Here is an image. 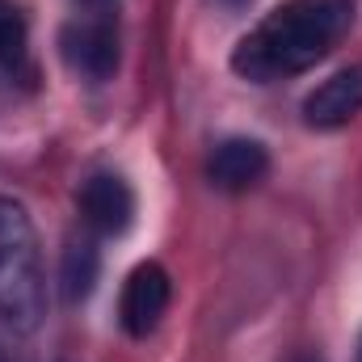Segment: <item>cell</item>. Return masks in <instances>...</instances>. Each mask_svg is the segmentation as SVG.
Returning a JSON list of instances; mask_svg holds the SVG:
<instances>
[{"instance_id": "6da1fadb", "label": "cell", "mask_w": 362, "mask_h": 362, "mask_svg": "<svg viewBox=\"0 0 362 362\" xmlns=\"http://www.w3.org/2000/svg\"><path fill=\"white\" fill-rule=\"evenodd\" d=\"M354 25V0H282L232 51V72L274 85L316 68Z\"/></svg>"}, {"instance_id": "7a4b0ae2", "label": "cell", "mask_w": 362, "mask_h": 362, "mask_svg": "<svg viewBox=\"0 0 362 362\" xmlns=\"http://www.w3.org/2000/svg\"><path fill=\"white\" fill-rule=\"evenodd\" d=\"M47 316V274L30 211L0 194V325L34 333Z\"/></svg>"}, {"instance_id": "3957f363", "label": "cell", "mask_w": 362, "mask_h": 362, "mask_svg": "<svg viewBox=\"0 0 362 362\" xmlns=\"http://www.w3.org/2000/svg\"><path fill=\"white\" fill-rule=\"evenodd\" d=\"M59 55L76 76H85L93 85L110 81L122 59V38H118V21L110 17V8H85L81 17H72L59 34Z\"/></svg>"}, {"instance_id": "277c9868", "label": "cell", "mask_w": 362, "mask_h": 362, "mask_svg": "<svg viewBox=\"0 0 362 362\" xmlns=\"http://www.w3.org/2000/svg\"><path fill=\"white\" fill-rule=\"evenodd\" d=\"M173 299V278L160 262H139L135 270L127 274L122 295H118V320L131 337H148L160 329L165 312Z\"/></svg>"}, {"instance_id": "5b68a950", "label": "cell", "mask_w": 362, "mask_h": 362, "mask_svg": "<svg viewBox=\"0 0 362 362\" xmlns=\"http://www.w3.org/2000/svg\"><path fill=\"white\" fill-rule=\"evenodd\" d=\"M76 206H81V223L93 236H122L135 223V189L122 173H93L76 189Z\"/></svg>"}, {"instance_id": "8992f818", "label": "cell", "mask_w": 362, "mask_h": 362, "mask_svg": "<svg viewBox=\"0 0 362 362\" xmlns=\"http://www.w3.org/2000/svg\"><path fill=\"white\" fill-rule=\"evenodd\" d=\"M358 114H362V64L341 68L337 76H329L303 101V122L316 127V131H337Z\"/></svg>"}, {"instance_id": "52a82bcc", "label": "cell", "mask_w": 362, "mask_h": 362, "mask_svg": "<svg viewBox=\"0 0 362 362\" xmlns=\"http://www.w3.org/2000/svg\"><path fill=\"white\" fill-rule=\"evenodd\" d=\"M266 173H270V152L257 139H245V135L223 139L211 152V165H206L211 185L215 189H228V194H245V189L262 185Z\"/></svg>"}, {"instance_id": "ba28073f", "label": "cell", "mask_w": 362, "mask_h": 362, "mask_svg": "<svg viewBox=\"0 0 362 362\" xmlns=\"http://www.w3.org/2000/svg\"><path fill=\"white\" fill-rule=\"evenodd\" d=\"M97 266H101V257H97L93 236L68 245V253H64V295H68V303L89 299L93 282H97Z\"/></svg>"}, {"instance_id": "9c48e42d", "label": "cell", "mask_w": 362, "mask_h": 362, "mask_svg": "<svg viewBox=\"0 0 362 362\" xmlns=\"http://www.w3.org/2000/svg\"><path fill=\"white\" fill-rule=\"evenodd\" d=\"M30 47V25L17 0H0V68H17Z\"/></svg>"}, {"instance_id": "30bf717a", "label": "cell", "mask_w": 362, "mask_h": 362, "mask_svg": "<svg viewBox=\"0 0 362 362\" xmlns=\"http://www.w3.org/2000/svg\"><path fill=\"white\" fill-rule=\"evenodd\" d=\"M76 4H81V8H110L114 0H76Z\"/></svg>"}, {"instance_id": "8fae6325", "label": "cell", "mask_w": 362, "mask_h": 362, "mask_svg": "<svg viewBox=\"0 0 362 362\" xmlns=\"http://www.w3.org/2000/svg\"><path fill=\"white\" fill-rule=\"evenodd\" d=\"M291 362H320V358H312V354H299V358H291Z\"/></svg>"}, {"instance_id": "7c38bea8", "label": "cell", "mask_w": 362, "mask_h": 362, "mask_svg": "<svg viewBox=\"0 0 362 362\" xmlns=\"http://www.w3.org/2000/svg\"><path fill=\"white\" fill-rule=\"evenodd\" d=\"M354 362H362V333H358V350H354Z\"/></svg>"}, {"instance_id": "4fadbf2b", "label": "cell", "mask_w": 362, "mask_h": 362, "mask_svg": "<svg viewBox=\"0 0 362 362\" xmlns=\"http://www.w3.org/2000/svg\"><path fill=\"white\" fill-rule=\"evenodd\" d=\"M0 362H4V358H0Z\"/></svg>"}]
</instances>
